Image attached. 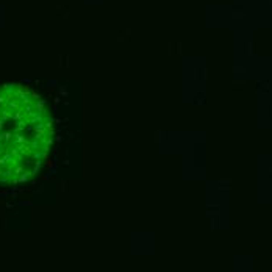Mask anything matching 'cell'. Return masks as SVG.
<instances>
[{
  "label": "cell",
  "instance_id": "cell-1",
  "mask_svg": "<svg viewBox=\"0 0 272 272\" xmlns=\"http://www.w3.org/2000/svg\"><path fill=\"white\" fill-rule=\"evenodd\" d=\"M52 139L53 122L42 99L25 85H0V185L38 175Z\"/></svg>",
  "mask_w": 272,
  "mask_h": 272
}]
</instances>
